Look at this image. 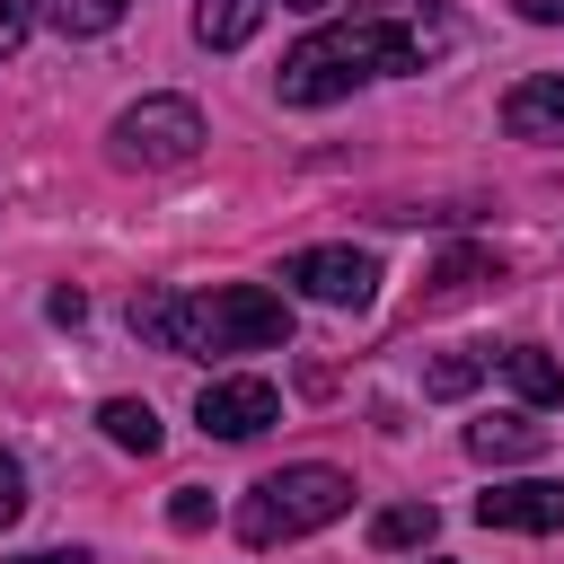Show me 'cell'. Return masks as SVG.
Masks as SVG:
<instances>
[{
  "label": "cell",
  "mask_w": 564,
  "mask_h": 564,
  "mask_svg": "<svg viewBox=\"0 0 564 564\" xmlns=\"http://www.w3.org/2000/svg\"><path fill=\"white\" fill-rule=\"evenodd\" d=\"M132 335L176 352V361H212V352H282L291 344V300L264 282H220V291H141L132 300Z\"/></svg>",
  "instance_id": "6da1fadb"
},
{
  "label": "cell",
  "mask_w": 564,
  "mask_h": 564,
  "mask_svg": "<svg viewBox=\"0 0 564 564\" xmlns=\"http://www.w3.org/2000/svg\"><path fill=\"white\" fill-rule=\"evenodd\" d=\"M352 511V476L344 467H282V476H256L247 502H238V538L247 546H291L326 520Z\"/></svg>",
  "instance_id": "7a4b0ae2"
},
{
  "label": "cell",
  "mask_w": 564,
  "mask_h": 564,
  "mask_svg": "<svg viewBox=\"0 0 564 564\" xmlns=\"http://www.w3.org/2000/svg\"><path fill=\"white\" fill-rule=\"evenodd\" d=\"M344 26H352V44H361L370 79L432 70V62L458 44V18H449V9H432V0H370V9H352Z\"/></svg>",
  "instance_id": "3957f363"
},
{
  "label": "cell",
  "mask_w": 564,
  "mask_h": 564,
  "mask_svg": "<svg viewBox=\"0 0 564 564\" xmlns=\"http://www.w3.org/2000/svg\"><path fill=\"white\" fill-rule=\"evenodd\" d=\"M194 150H203L194 97H141V106H123L106 123V159L115 167H194Z\"/></svg>",
  "instance_id": "277c9868"
},
{
  "label": "cell",
  "mask_w": 564,
  "mask_h": 564,
  "mask_svg": "<svg viewBox=\"0 0 564 564\" xmlns=\"http://www.w3.org/2000/svg\"><path fill=\"white\" fill-rule=\"evenodd\" d=\"M282 282H291L300 300H317V308H370V300H379V264H370L361 247H300V256L282 264Z\"/></svg>",
  "instance_id": "5b68a950"
},
{
  "label": "cell",
  "mask_w": 564,
  "mask_h": 564,
  "mask_svg": "<svg viewBox=\"0 0 564 564\" xmlns=\"http://www.w3.org/2000/svg\"><path fill=\"white\" fill-rule=\"evenodd\" d=\"M194 423H203L212 441H256L264 423H282V397H273V379H247V370H229V379H203V397H194Z\"/></svg>",
  "instance_id": "8992f818"
},
{
  "label": "cell",
  "mask_w": 564,
  "mask_h": 564,
  "mask_svg": "<svg viewBox=\"0 0 564 564\" xmlns=\"http://www.w3.org/2000/svg\"><path fill=\"white\" fill-rule=\"evenodd\" d=\"M476 520H485V529L546 538V529H564V485H546V476H529V485H494V494H476Z\"/></svg>",
  "instance_id": "52a82bcc"
},
{
  "label": "cell",
  "mask_w": 564,
  "mask_h": 564,
  "mask_svg": "<svg viewBox=\"0 0 564 564\" xmlns=\"http://www.w3.org/2000/svg\"><path fill=\"white\" fill-rule=\"evenodd\" d=\"M502 132L511 141H564V70H529L502 97Z\"/></svg>",
  "instance_id": "ba28073f"
},
{
  "label": "cell",
  "mask_w": 564,
  "mask_h": 564,
  "mask_svg": "<svg viewBox=\"0 0 564 564\" xmlns=\"http://www.w3.org/2000/svg\"><path fill=\"white\" fill-rule=\"evenodd\" d=\"M546 449V423H529V414H485V423H467V458H538Z\"/></svg>",
  "instance_id": "9c48e42d"
},
{
  "label": "cell",
  "mask_w": 564,
  "mask_h": 564,
  "mask_svg": "<svg viewBox=\"0 0 564 564\" xmlns=\"http://www.w3.org/2000/svg\"><path fill=\"white\" fill-rule=\"evenodd\" d=\"M502 379L520 388V405H564V361L546 344H511L502 352Z\"/></svg>",
  "instance_id": "30bf717a"
},
{
  "label": "cell",
  "mask_w": 564,
  "mask_h": 564,
  "mask_svg": "<svg viewBox=\"0 0 564 564\" xmlns=\"http://www.w3.org/2000/svg\"><path fill=\"white\" fill-rule=\"evenodd\" d=\"M264 9H273V0H203V9H194V35H203L212 53H238V44L264 26Z\"/></svg>",
  "instance_id": "8fae6325"
},
{
  "label": "cell",
  "mask_w": 564,
  "mask_h": 564,
  "mask_svg": "<svg viewBox=\"0 0 564 564\" xmlns=\"http://www.w3.org/2000/svg\"><path fill=\"white\" fill-rule=\"evenodd\" d=\"M485 282H502L494 256H476V247H467V256H441L432 282H423V308H449V300H467V291H485Z\"/></svg>",
  "instance_id": "7c38bea8"
},
{
  "label": "cell",
  "mask_w": 564,
  "mask_h": 564,
  "mask_svg": "<svg viewBox=\"0 0 564 564\" xmlns=\"http://www.w3.org/2000/svg\"><path fill=\"white\" fill-rule=\"evenodd\" d=\"M432 529H441L432 502H388V511L370 520V546H379V555H405V546H432Z\"/></svg>",
  "instance_id": "4fadbf2b"
},
{
  "label": "cell",
  "mask_w": 564,
  "mask_h": 564,
  "mask_svg": "<svg viewBox=\"0 0 564 564\" xmlns=\"http://www.w3.org/2000/svg\"><path fill=\"white\" fill-rule=\"evenodd\" d=\"M26 18H44L53 35H106L123 26V0H26Z\"/></svg>",
  "instance_id": "5bb4252c"
},
{
  "label": "cell",
  "mask_w": 564,
  "mask_h": 564,
  "mask_svg": "<svg viewBox=\"0 0 564 564\" xmlns=\"http://www.w3.org/2000/svg\"><path fill=\"white\" fill-rule=\"evenodd\" d=\"M97 423H106V441H115V449H141V458L159 449V414H150L141 397H106V405H97Z\"/></svg>",
  "instance_id": "9a60e30c"
},
{
  "label": "cell",
  "mask_w": 564,
  "mask_h": 564,
  "mask_svg": "<svg viewBox=\"0 0 564 564\" xmlns=\"http://www.w3.org/2000/svg\"><path fill=\"white\" fill-rule=\"evenodd\" d=\"M476 379H485V361H476V352H441V361L423 370V388H432V397H467Z\"/></svg>",
  "instance_id": "2e32d148"
},
{
  "label": "cell",
  "mask_w": 564,
  "mask_h": 564,
  "mask_svg": "<svg viewBox=\"0 0 564 564\" xmlns=\"http://www.w3.org/2000/svg\"><path fill=\"white\" fill-rule=\"evenodd\" d=\"M18 511H26V467H18L9 449H0V529H9Z\"/></svg>",
  "instance_id": "e0dca14e"
},
{
  "label": "cell",
  "mask_w": 564,
  "mask_h": 564,
  "mask_svg": "<svg viewBox=\"0 0 564 564\" xmlns=\"http://www.w3.org/2000/svg\"><path fill=\"white\" fill-rule=\"evenodd\" d=\"M167 520H176V529H203V520H212V494H203V485H185V494L167 502Z\"/></svg>",
  "instance_id": "ac0fdd59"
},
{
  "label": "cell",
  "mask_w": 564,
  "mask_h": 564,
  "mask_svg": "<svg viewBox=\"0 0 564 564\" xmlns=\"http://www.w3.org/2000/svg\"><path fill=\"white\" fill-rule=\"evenodd\" d=\"M26 44V0H0V62Z\"/></svg>",
  "instance_id": "d6986e66"
},
{
  "label": "cell",
  "mask_w": 564,
  "mask_h": 564,
  "mask_svg": "<svg viewBox=\"0 0 564 564\" xmlns=\"http://www.w3.org/2000/svg\"><path fill=\"white\" fill-rule=\"evenodd\" d=\"M520 18H538V26H564V0H511Z\"/></svg>",
  "instance_id": "ffe728a7"
},
{
  "label": "cell",
  "mask_w": 564,
  "mask_h": 564,
  "mask_svg": "<svg viewBox=\"0 0 564 564\" xmlns=\"http://www.w3.org/2000/svg\"><path fill=\"white\" fill-rule=\"evenodd\" d=\"M18 564H88L79 546H53V555H18Z\"/></svg>",
  "instance_id": "44dd1931"
},
{
  "label": "cell",
  "mask_w": 564,
  "mask_h": 564,
  "mask_svg": "<svg viewBox=\"0 0 564 564\" xmlns=\"http://www.w3.org/2000/svg\"><path fill=\"white\" fill-rule=\"evenodd\" d=\"M291 9H335V0H291Z\"/></svg>",
  "instance_id": "7402d4cb"
}]
</instances>
